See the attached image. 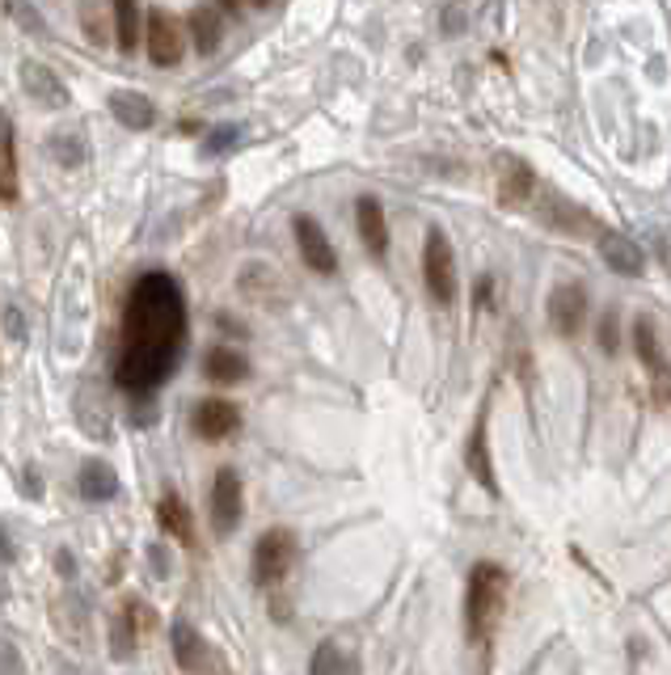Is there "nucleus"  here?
I'll return each mask as SVG.
<instances>
[{"label":"nucleus","instance_id":"nucleus-4","mask_svg":"<svg viewBox=\"0 0 671 675\" xmlns=\"http://www.w3.org/2000/svg\"><path fill=\"white\" fill-rule=\"evenodd\" d=\"M423 279H427V292L435 304H452L457 300V258H452V245L439 228L427 233V245H423Z\"/></svg>","mask_w":671,"mask_h":675},{"label":"nucleus","instance_id":"nucleus-30","mask_svg":"<svg viewBox=\"0 0 671 675\" xmlns=\"http://www.w3.org/2000/svg\"><path fill=\"white\" fill-rule=\"evenodd\" d=\"M22 477H26V482H22V490H26L30 498H43V482H38V473H34V469H26Z\"/></svg>","mask_w":671,"mask_h":675},{"label":"nucleus","instance_id":"nucleus-35","mask_svg":"<svg viewBox=\"0 0 671 675\" xmlns=\"http://www.w3.org/2000/svg\"><path fill=\"white\" fill-rule=\"evenodd\" d=\"M13 553H9V540H4V532H0V562H9Z\"/></svg>","mask_w":671,"mask_h":675},{"label":"nucleus","instance_id":"nucleus-27","mask_svg":"<svg viewBox=\"0 0 671 675\" xmlns=\"http://www.w3.org/2000/svg\"><path fill=\"white\" fill-rule=\"evenodd\" d=\"M242 144V127L237 123H224V127H212L208 139H203V157H224Z\"/></svg>","mask_w":671,"mask_h":675},{"label":"nucleus","instance_id":"nucleus-26","mask_svg":"<svg viewBox=\"0 0 671 675\" xmlns=\"http://www.w3.org/2000/svg\"><path fill=\"white\" fill-rule=\"evenodd\" d=\"M4 9H9V18H13L22 30L38 34V38H52V26L43 22V13H38L34 4H26V0H4Z\"/></svg>","mask_w":671,"mask_h":675},{"label":"nucleus","instance_id":"nucleus-24","mask_svg":"<svg viewBox=\"0 0 671 675\" xmlns=\"http://www.w3.org/2000/svg\"><path fill=\"white\" fill-rule=\"evenodd\" d=\"M47 153H52L55 165H64V169H77V165H85V144L81 135H64L55 132L52 139H47Z\"/></svg>","mask_w":671,"mask_h":675},{"label":"nucleus","instance_id":"nucleus-13","mask_svg":"<svg viewBox=\"0 0 671 675\" xmlns=\"http://www.w3.org/2000/svg\"><path fill=\"white\" fill-rule=\"evenodd\" d=\"M355 224H359V241L368 245V254L384 258V254H389V224H384V207H380V199L364 194V199L355 203Z\"/></svg>","mask_w":671,"mask_h":675},{"label":"nucleus","instance_id":"nucleus-12","mask_svg":"<svg viewBox=\"0 0 671 675\" xmlns=\"http://www.w3.org/2000/svg\"><path fill=\"white\" fill-rule=\"evenodd\" d=\"M194 431L203 435L208 443H220V439H228V435L242 431V409L233 402H199L194 405Z\"/></svg>","mask_w":671,"mask_h":675},{"label":"nucleus","instance_id":"nucleus-36","mask_svg":"<svg viewBox=\"0 0 671 675\" xmlns=\"http://www.w3.org/2000/svg\"><path fill=\"white\" fill-rule=\"evenodd\" d=\"M0 135H9V119H4V110H0Z\"/></svg>","mask_w":671,"mask_h":675},{"label":"nucleus","instance_id":"nucleus-34","mask_svg":"<svg viewBox=\"0 0 671 675\" xmlns=\"http://www.w3.org/2000/svg\"><path fill=\"white\" fill-rule=\"evenodd\" d=\"M153 566L161 570V574H165V570H169V558H165V553H161V549H157V544H153Z\"/></svg>","mask_w":671,"mask_h":675},{"label":"nucleus","instance_id":"nucleus-16","mask_svg":"<svg viewBox=\"0 0 671 675\" xmlns=\"http://www.w3.org/2000/svg\"><path fill=\"white\" fill-rule=\"evenodd\" d=\"M600 258L617 270V274H629V279L642 274V267H646V254L638 249V241H629L625 233H604V237H600Z\"/></svg>","mask_w":671,"mask_h":675},{"label":"nucleus","instance_id":"nucleus-14","mask_svg":"<svg viewBox=\"0 0 671 675\" xmlns=\"http://www.w3.org/2000/svg\"><path fill=\"white\" fill-rule=\"evenodd\" d=\"M110 114H114L127 132H148V127L157 123V106H153L144 93H135V89H114V93H110Z\"/></svg>","mask_w":671,"mask_h":675},{"label":"nucleus","instance_id":"nucleus-19","mask_svg":"<svg viewBox=\"0 0 671 675\" xmlns=\"http://www.w3.org/2000/svg\"><path fill=\"white\" fill-rule=\"evenodd\" d=\"M203 372L215 384H242L249 376V359L242 351H233V347H212L203 355Z\"/></svg>","mask_w":671,"mask_h":675},{"label":"nucleus","instance_id":"nucleus-10","mask_svg":"<svg viewBox=\"0 0 671 675\" xmlns=\"http://www.w3.org/2000/svg\"><path fill=\"white\" fill-rule=\"evenodd\" d=\"M18 72H22V89H26V98L34 102V106H43V110H64L68 106V89H64V81L55 77L47 64L26 59Z\"/></svg>","mask_w":671,"mask_h":675},{"label":"nucleus","instance_id":"nucleus-7","mask_svg":"<svg viewBox=\"0 0 671 675\" xmlns=\"http://www.w3.org/2000/svg\"><path fill=\"white\" fill-rule=\"evenodd\" d=\"M292 233L295 245H300V258H304V267L313 270V274H334L338 270V254H334V245H329V237H325V228L317 220L295 216Z\"/></svg>","mask_w":671,"mask_h":675},{"label":"nucleus","instance_id":"nucleus-32","mask_svg":"<svg viewBox=\"0 0 671 675\" xmlns=\"http://www.w3.org/2000/svg\"><path fill=\"white\" fill-rule=\"evenodd\" d=\"M490 304V279H482V288L473 292V308H485Z\"/></svg>","mask_w":671,"mask_h":675},{"label":"nucleus","instance_id":"nucleus-21","mask_svg":"<svg viewBox=\"0 0 671 675\" xmlns=\"http://www.w3.org/2000/svg\"><path fill=\"white\" fill-rule=\"evenodd\" d=\"M190 34H194L199 55H212L215 47H220V38H224V22H220V13H215L212 4H199V9L190 13Z\"/></svg>","mask_w":671,"mask_h":675},{"label":"nucleus","instance_id":"nucleus-8","mask_svg":"<svg viewBox=\"0 0 671 675\" xmlns=\"http://www.w3.org/2000/svg\"><path fill=\"white\" fill-rule=\"evenodd\" d=\"M588 322V292L579 283H558L549 292V325L562 338H579V329Z\"/></svg>","mask_w":671,"mask_h":675},{"label":"nucleus","instance_id":"nucleus-25","mask_svg":"<svg viewBox=\"0 0 671 675\" xmlns=\"http://www.w3.org/2000/svg\"><path fill=\"white\" fill-rule=\"evenodd\" d=\"M553 203H558V207H545V220H549L553 228H570V233H579V228H595V220L583 216L574 203H562L558 194H553Z\"/></svg>","mask_w":671,"mask_h":675},{"label":"nucleus","instance_id":"nucleus-31","mask_svg":"<svg viewBox=\"0 0 671 675\" xmlns=\"http://www.w3.org/2000/svg\"><path fill=\"white\" fill-rule=\"evenodd\" d=\"M4 325H9V334H13V338H22V334H26V325H22V317H18V308H4Z\"/></svg>","mask_w":671,"mask_h":675},{"label":"nucleus","instance_id":"nucleus-11","mask_svg":"<svg viewBox=\"0 0 671 675\" xmlns=\"http://www.w3.org/2000/svg\"><path fill=\"white\" fill-rule=\"evenodd\" d=\"M634 351H638V359H642L646 376L655 380V389H659V397L668 393V355H663V342H659V329H655V322L650 317H638L634 322Z\"/></svg>","mask_w":671,"mask_h":675},{"label":"nucleus","instance_id":"nucleus-6","mask_svg":"<svg viewBox=\"0 0 671 675\" xmlns=\"http://www.w3.org/2000/svg\"><path fill=\"white\" fill-rule=\"evenodd\" d=\"M144 43H148V59H153L157 68H174V64H182V55H187L182 26H178L165 9H153V13H148V34H144Z\"/></svg>","mask_w":671,"mask_h":675},{"label":"nucleus","instance_id":"nucleus-28","mask_svg":"<svg viewBox=\"0 0 671 675\" xmlns=\"http://www.w3.org/2000/svg\"><path fill=\"white\" fill-rule=\"evenodd\" d=\"M350 663L343 659V650L334 646V642H322L317 654H313V663H309V672L313 675H329V672H347Z\"/></svg>","mask_w":671,"mask_h":675},{"label":"nucleus","instance_id":"nucleus-29","mask_svg":"<svg viewBox=\"0 0 671 675\" xmlns=\"http://www.w3.org/2000/svg\"><path fill=\"white\" fill-rule=\"evenodd\" d=\"M600 347L608 355H617V313H608V317L600 322Z\"/></svg>","mask_w":671,"mask_h":675},{"label":"nucleus","instance_id":"nucleus-1","mask_svg":"<svg viewBox=\"0 0 671 675\" xmlns=\"http://www.w3.org/2000/svg\"><path fill=\"white\" fill-rule=\"evenodd\" d=\"M187 296L169 270H144L123 313V355L114 380L127 393H157L187 351Z\"/></svg>","mask_w":671,"mask_h":675},{"label":"nucleus","instance_id":"nucleus-2","mask_svg":"<svg viewBox=\"0 0 671 675\" xmlns=\"http://www.w3.org/2000/svg\"><path fill=\"white\" fill-rule=\"evenodd\" d=\"M507 592L511 578L499 562H478L469 570V592H465V625L473 642H490L494 629L507 612Z\"/></svg>","mask_w":671,"mask_h":675},{"label":"nucleus","instance_id":"nucleus-9","mask_svg":"<svg viewBox=\"0 0 671 675\" xmlns=\"http://www.w3.org/2000/svg\"><path fill=\"white\" fill-rule=\"evenodd\" d=\"M494 169H499V173H494V187H499V203H503V207H519V203L533 199L537 173H533V165L524 161V157H507V153H503Z\"/></svg>","mask_w":671,"mask_h":675},{"label":"nucleus","instance_id":"nucleus-23","mask_svg":"<svg viewBox=\"0 0 671 675\" xmlns=\"http://www.w3.org/2000/svg\"><path fill=\"white\" fill-rule=\"evenodd\" d=\"M22 199V178H18V153L13 139L0 135V203H18Z\"/></svg>","mask_w":671,"mask_h":675},{"label":"nucleus","instance_id":"nucleus-5","mask_svg":"<svg viewBox=\"0 0 671 675\" xmlns=\"http://www.w3.org/2000/svg\"><path fill=\"white\" fill-rule=\"evenodd\" d=\"M245 515V490L237 469H220L212 482V528L215 537H233L242 528Z\"/></svg>","mask_w":671,"mask_h":675},{"label":"nucleus","instance_id":"nucleus-20","mask_svg":"<svg viewBox=\"0 0 671 675\" xmlns=\"http://www.w3.org/2000/svg\"><path fill=\"white\" fill-rule=\"evenodd\" d=\"M174 659H178V667L182 672H199V667H208V642L190 629L187 621H174Z\"/></svg>","mask_w":671,"mask_h":675},{"label":"nucleus","instance_id":"nucleus-3","mask_svg":"<svg viewBox=\"0 0 671 675\" xmlns=\"http://www.w3.org/2000/svg\"><path fill=\"white\" fill-rule=\"evenodd\" d=\"M292 566H295V532H288V528L262 532L258 544H254V562H249L254 583L258 587H279L292 574Z\"/></svg>","mask_w":671,"mask_h":675},{"label":"nucleus","instance_id":"nucleus-33","mask_svg":"<svg viewBox=\"0 0 671 675\" xmlns=\"http://www.w3.org/2000/svg\"><path fill=\"white\" fill-rule=\"evenodd\" d=\"M224 4H228V9H242V4H254V9H267L270 0H224Z\"/></svg>","mask_w":671,"mask_h":675},{"label":"nucleus","instance_id":"nucleus-22","mask_svg":"<svg viewBox=\"0 0 671 675\" xmlns=\"http://www.w3.org/2000/svg\"><path fill=\"white\" fill-rule=\"evenodd\" d=\"M114 34H119V52L132 55L139 43V0H114Z\"/></svg>","mask_w":671,"mask_h":675},{"label":"nucleus","instance_id":"nucleus-17","mask_svg":"<svg viewBox=\"0 0 671 675\" xmlns=\"http://www.w3.org/2000/svg\"><path fill=\"white\" fill-rule=\"evenodd\" d=\"M77 490H81L85 503H110L119 494V473L110 469L107 460H85L81 477H77Z\"/></svg>","mask_w":671,"mask_h":675},{"label":"nucleus","instance_id":"nucleus-18","mask_svg":"<svg viewBox=\"0 0 671 675\" xmlns=\"http://www.w3.org/2000/svg\"><path fill=\"white\" fill-rule=\"evenodd\" d=\"M157 524H161L165 537H174L178 544H194V519H190V507L169 490V494H161V503H157Z\"/></svg>","mask_w":671,"mask_h":675},{"label":"nucleus","instance_id":"nucleus-15","mask_svg":"<svg viewBox=\"0 0 671 675\" xmlns=\"http://www.w3.org/2000/svg\"><path fill=\"white\" fill-rule=\"evenodd\" d=\"M465 464H469V473H473V482L490 494V498H499L503 490H499V477H494V460H490V439H485V418H478V427L469 435V448H465Z\"/></svg>","mask_w":671,"mask_h":675}]
</instances>
